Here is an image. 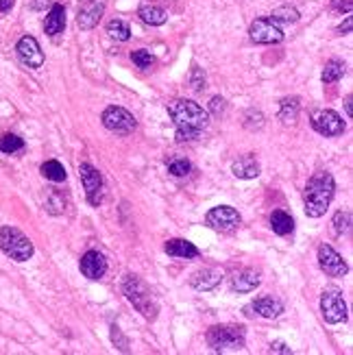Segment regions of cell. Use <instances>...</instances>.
Wrapping results in <instances>:
<instances>
[{
	"label": "cell",
	"instance_id": "6da1fadb",
	"mask_svg": "<svg viewBox=\"0 0 353 355\" xmlns=\"http://www.w3.org/2000/svg\"><path fill=\"white\" fill-rule=\"evenodd\" d=\"M336 196V181L330 172H314L310 181L306 183L304 192V209L308 218H321L330 209L332 201Z\"/></svg>",
	"mask_w": 353,
	"mask_h": 355
},
{
	"label": "cell",
	"instance_id": "7a4b0ae2",
	"mask_svg": "<svg viewBox=\"0 0 353 355\" xmlns=\"http://www.w3.org/2000/svg\"><path fill=\"white\" fill-rule=\"evenodd\" d=\"M122 295L127 297L131 306L140 312L146 321H155L159 314V303L150 290L137 275H124L122 279Z\"/></svg>",
	"mask_w": 353,
	"mask_h": 355
},
{
	"label": "cell",
	"instance_id": "3957f363",
	"mask_svg": "<svg viewBox=\"0 0 353 355\" xmlns=\"http://www.w3.org/2000/svg\"><path fill=\"white\" fill-rule=\"evenodd\" d=\"M168 116L176 124V129L183 131H196L201 133L209 124V113L194 100L187 98H176L168 105Z\"/></svg>",
	"mask_w": 353,
	"mask_h": 355
},
{
	"label": "cell",
	"instance_id": "277c9868",
	"mask_svg": "<svg viewBox=\"0 0 353 355\" xmlns=\"http://www.w3.org/2000/svg\"><path fill=\"white\" fill-rule=\"evenodd\" d=\"M205 340L212 351H236L244 349L247 332L240 325H214L207 329Z\"/></svg>",
	"mask_w": 353,
	"mask_h": 355
},
{
	"label": "cell",
	"instance_id": "5b68a950",
	"mask_svg": "<svg viewBox=\"0 0 353 355\" xmlns=\"http://www.w3.org/2000/svg\"><path fill=\"white\" fill-rule=\"evenodd\" d=\"M0 251L14 262H29L33 257V242L16 227H0Z\"/></svg>",
	"mask_w": 353,
	"mask_h": 355
},
{
	"label": "cell",
	"instance_id": "8992f818",
	"mask_svg": "<svg viewBox=\"0 0 353 355\" xmlns=\"http://www.w3.org/2000/svg\"><path fill=\"white\" fill-rule=\"evenodd\" d=\"M79 176H81V183H83V190H85L87 203H90L92 207L103 205V198H105L103 174H100L90 161H83L81 166H79Z\"/></svg>",
	"mask_w": 353,
	"mask_h": 355
},
{
	"label": "cell",
	"instance_id": "52a82bcc",
	"mask_svg": "<svg viewBox=\"0 0 353 355\" xmlns=\"http://www.w3.org/2000/svg\"><path fill=\"white\" fill-rule=\"evenodd\" d=\"M321 312L330 325H340L347 321V301L338 288H327L321 295Z\"/></svg>",
	"mask_w": 353,
	"mask_h": 355
},
{
	"label": "cell",
	"instance_id": "ba28073f",
	"mask_svg": "<svg viewBox=\"0 0 353 355\" xmlns=\"http://www.w3.org/2000/svg\"><path fill=\"white\" fill-rule=\"evenodd\" d=\"M100 120H103V126L107 131L111 133H116V135H129L135 131V118H133V113L127 111L124 107H116V105H111L103 111V116H100Z\"/></svg>",
	"mask_w": 353,
	"mask_h": 355
},
{
	"label": "cell",
	"instance_id": "9c48e42d",
	"mask_svg": "<svg viewBox=\"0 0 353 355\" xmlns=\"http://www.w3.org/2000/svg\"><path fill=\"white\" fill-rule=\"evenodd\" d=\"M310 124L312 129L325 135V137H336V135H343L345 133V120L340 118V113H336L334 109H317L312 111L310 116Z\"/></svg>",
	"mask_w": 353,
	"mask_h": 355
},
{
	"label": "cell",
	"instance_id": "30bf717a",
	"mask_svg": "<svg viewBox=\"0 0 353 355\" xmlns=\"http://www.w3.org/2000/svg\"><path fill=\"white\" fill-rule=\"evenodd\" d=\"M242 218L234 207L229 205H218V207H212L205 216V225L212 227L214 231H220V233H231L240 227Z\"/></svg>",
	"mask_w": 353,
	"mask_h": 355
},
{
	"label": "cell",
	"instance_id": "8fae6325",
	"mask_svg": "<svg viewBox=\"0 0 353 355\" xmlns=\"http://www.w3.org/2000/svg\"><path fill=\"white\" fill-rule=\"evenodd\" d=\"M249 37L255 44H280L284 42V31L280 24L273 22L271 18H258L251 22Z\"/></svg>",
	"mask_w": 353,
	"mask_h": 355
},
{
	"label": "cell",
	"instance_id": "7c38bea8",
	"mask_svg": "<svg viewBox=\"0 0 353 355\" xmlns=\"http://www.w3.org/2000/svg\"><path fill=\"white\" fill-rule=\"evenodd\" d=\"M16 53H18V59H20L27 68H31V70L42 68L44 61H46L44 50H42L40 42H37L35 37H31V35L20 37L18 44H16Z\"/></svg>",
	"mask_w": 353,
	"mask_h": 355
},
{
	"label": "cell",
	"instance_id": "4fadbf2b",
	"mask_svg": "<svg viewBox=\"0 0 353 355\" xmlns=\"http://www.w3.org/2000/svg\"><path fill=\"white\" fill-rule=\"evenodd\" d=\"M319 266H321V271L325 275H330V277H345L349 273V264L343 260V255L332 249L330 244H321L319 247Z\"/></svg>",
	"mask_w": 353,
	"mask_h": 355
},
{
	"label": "cell",
	"instance_id": "5bb4252c",
	"mask_svg": "<svg viewBox=\"0 0 353 355\" xmlns=\"http://www.w3.org/2000/svg\"><path fill=\"white\" fill-rule=\"evenodd\" d=\"M81 273L83 277L87 279H92V282H98V279H103L105 273H107V260L103 253H98V251H87L85 255L81 257Z\"/></svg>",
	"mask_w": 353,
	"mask_h": 355
},
{
	"label": "cell",
	"instance_id": "9a60e30c",
	"mask_svg": "<svg viewBox=\"0 0 353 355\" xmlns=\"http://www.w3.org/2000/svg\"><path fill=\"white\" fill-rule=\"evenodd\" d=\"M105 14V0H90L87 5L81 7L79 16H77V24L81 31H92L98 27L100 18Z\"/></svg>",
	"mask_w": 353,
	"mask_h": 355
},
{
	"label": "cell",
	"instance_id": "2e32d148",
	"mask_svg": "<svg viewBox=\"0 0 353 355\" xmlns=\"http://www.w3.org/2000/svg\"><path fill=\"white\" fill-rule=\"evenodd\" d=\"M220 282H223V273L218 268H201L190 277V286L198 290V293H209V290L220 286Z\"/></svg>",
	"mask_w": 353,
	"mask_h": 355
},
{
	"label": "cell",
	"instance_id": "e0dca14e",
	"mask_svg": "<svg viewBox=\"0 0 353 355\" xmlns=\"http://www.w3.org/2000/svg\"><path fill=\"white\" fill-rule=\"evenodd\" d=\"M260 284H262V277L253 268H242V271L234 273V277H231V290H234V293H242V295L253 293L255 288H260Z\"/></svg>",
	"mask_w": 353,
	"mask_h": 355
},
{
	"label": "cell",
	"instance_id": "ac0fdd59",
	"mask_svg": "<svg viewBox=\"0 0 353 355\" xmlns=\"http://www.w3.org/2000/svg\"><path fill=\"white\" fill-rule=\"evenodd\" d=\"M249 308L255 310L258 316H262V319H269V321L284 314V303L280 299H275V297H260V299H255L253 303H251Z\"/></svg>",
	"mask_w": 353,
	"mask_h": 355
},
{
	"label": "cell",
	"instance_id": "d6986e66",
	"mask_svg": "<svg viewBox=\"0 0 353 355\" xmlns=\"http://www.w3.org/2000/svg\"><path fill=\"white\" fill-rule=\"evenodd\" d=\"M64 29H66V9L64 5H53L46 14L44 31L48 37H57L59 33H64Z\"/></svg>",
	"mask_w": 353,
	"mask_h": 355
},
{
	"label": "cell",
	"instance_id": "ffe728a7",
	"mask_svg": "<svg viewBox=\"0 0 353 355\" xmlns=\"http://www.w3.org/2000/svg\"><path fill=\"white\" fill-rule=\"evenodd\" d=\"M231 172L238 179H255V176H260V163L253 155L238 157L231 163Z\"/></svg>",
	"mask_w": 353,
	"mask_h": 355
},
{
	"label": "cell",
	"instance_id": "44dd1931",
	"mask_svg": "<svg viewBox=\"0 0 353 355\" xmlns=\"http://www.w3.org/2000/svg\"><path fill=\"white\" fill-rule=\"evenodd\" d=\"M163 249H166V253L170 257H176V260H194V257H198V249L192 242H187V240H181V238L168 240Z\"/></svg>",
	"mask_w": 353,
	"mask_h": 355
},
{
	"label": "cell",
	"instance_id": "7402d4cb",
	"mask_svg": "<svg viewBox=\"0 0 353 355\" xmlns=\"http://www.w3.org/2000/svg\"><path fill=\"white\" fill-rule=\"evenodd\" d=\"M137 16H140V20L144 24H148V27H161V24H166V20H168V11L163 7H159V5L146 3V5L140 7Z\"/></svg>",
	"mask_w": 353,
	"mask_h": 355
},
{
	"label": "cell",
	"instance_id": "603a6c76",
	"mask_svg": "<svg viewBox=\"0 0 353 355\" xmlns=\"http://www.w3.org/2000/svg\"><path fill=\"white\" fill-rule=\"evenodd\" d=\"M271 229L277 233V236H288L295 231V218L290 216L288 211L284 209H275L271 214Z\"/></svg>",
	"mask_w": 353,
	"mask_h": 355
},
{
	"label": "cell",
	"instance_id": "cb8c5ba5",
	"mask_svg": "<svg viewBox=\"0 0 353 355\" xmlns=\"http://www.w3.org/2000/svg\"><path fill=\"white\" fill-rule=\"evenodd\" d=\"M301 111V100L297 96H286L280 103V120L282 122H295Z\"/></svg>",
	"mask_w": 353,
	"mask_h": 355
},
{
	"label": "cell",
	"instance_id": "d4e9b609",
	"mask_svg": "<svg viewBox=\"0 0 353 355\" xmlns=\"http://www.w3.org/2000/svg\"><path fill=\"white\" fill-rule=\"evenodd\" d=\"M343 77H345V63H343V61H340V59H330V61L325 63L323 77H321L325 85L338 83Z\"/></svg>",
	"mask_w": 353,
	"mask_h": 355
},
{
	"label": "cell",
	"instance_id": "484cf974",
	"mask_svg": "<svg viewBox=\"0 0 353 355\" xmlns=\"http://www.w3.org/2000/svg\"><path fill=\"white\" fill-rule=\"evenodd\" d=\"M42 174L46 176L48 181H53V183H61V181H66V168H64V163L57 161V159H48L42 163Z\"/></svg>",
	"mask_w": 353,
	"mask_h": 355
},
{
	"label": "cell",
	"instance_id": "4316f807",
	"mask_svg": "<svg viewBox=\"0 0 353 355\" xmlns=\"http://www.w3.org/2000/svg\"><path fill=\"white\" fill-rule=\"evenodd\" d=\"M107 33H109L111 40H116V42H127L131 37V29L124 20H111L107 24Z\"/></svg>",
	"mask_w": 353,
	"mask_h": 355
},
{
	"label": "cell",
	"instance_id": "83f0119b",
	"mask_svg": "<svg viewBox=\"0 0 353 355\" xmlns=\"http://www.w3.org/2000/svg\"><path fill=\"white\" fill-rule=\"evenodd\" d=\"M24 148V139L18 137L16 133H5L0 137V150H3L5 155H16Z\"/></svg>",
	"mask_w": 353,
	"mask_h": 355
},
{
	"label": "cell",
	"instance_id": "f1b7e54d",
	"mask_svg": "<svg viewBox=\"0 0 353 355\" xmlns=\"http://www.w3.org/2000/svg\"><path fill=\"white\" fill-rule=\"evenodd\" d=\"M271 20L277 22V24H293L299 20V11L295 7H290V5H282V7H277L273 9V14H271Z\"/></svg>",
	"mask_w": 353,
	"mask_h": 355
},
{
	"label": "cell",
	"instance_id": "f546056e",
	"mask_svg": "<svg viewBox=\"0 0 353 355\" xmlns=\"http://www.w3.org/2000/svg\"><path fill=\"white\" fill-rule=\"evenodd\" d=\"M166 166H168V172L172 176H187L192 170V163L187 161L185 157H170L166 161Z\"/></svg>",
	"mask_w": 353,
	"mask_h": 355
},
{
	"label": "cell",
	"instance_id": "4dcf8cb0",
	"mask_svg": "<svg viewBox=\"0 0 353 355\" xmlns=\"http://www.w3.org/2000/svg\"><path fill=\"white\" fill-rule=\"evenodd\" d=\"M351 222H353L351 211H336V216H334V220H332L334 231H336L338 236H347V233L351 231Z\"/></svg>",
	"mask_w": 353,
	"mask_h": 355
},
{
	"label": "cell",
	"instance_id": "1f68e13d",
	"mask_svg": "<svg viewBox=\"0 0 353 355\" xmlns=\"http://www.w3.org/2000/svg\"><path fill=\"white\" fill-rule=\"evenodd\" d=\"M131 61L135 63L137 68L146 70V68H150V66L155 63V57L150 55V50H146V48H137V50H133V53H131Z\"/></svg>",
	"mask_w": 353,
	"mask_h": 355
},
{
	"label": "cell",
	"instance_id": "d6a6232c",
	"mask_svg": "<svg viewBox=\"0 0 353 355\" xmlns=\"http://www.w3.org/2000/svg\"><path fill=\"white\" fill-rule=\"evenodd\" d=\"M46 207L50 214H61L64 211V196H59L57 190H50V194L46 198Z\"/></svg>",
	"mask_w": 353,
	"mask_h": 355
},
{
	"label": "cell",
	"instance_id": "836d02e7",
	"mask_svg": "<svg viewBox=\"0 0 353 355\" xmlns=\"http://www.w3.org/2000/svg\"><path fill=\"white\" fill-rule=\"evenodd\" d=\"M111 342H113V345H116L122 353L129 351V340H127V336H124V334L120 332L118 325H111Z\"/></svg>",
	"mask_w": 353,
	"mask_h": 355
},
{
	"label": "cell",
	"instance_id": "e575fe53",
	"mask_svg": "<svg viewBox=\"0 0 353 355\" xmlns=\"http://www.w3.org/2000/svg\"><path fill=\"white\" fill-rule=\"evenodd\" d=\"M190 83H192V90L194 92H203L205 90V74L201 68H194L192 70V77H190Z\"/></svg>",
	"mask_w": 353,
	"mask_h": 355
},
{
	"label": "cell",
	"instance_id": "d590c367",
	"mask_svg": "<svg viewBox=\"0 0 353 355\" xmlns=\"http://www.w3.org/2000/svg\"><path fill=\"white\" fill-rule=\"evenodd\" d=\"M225 107H227L225 98H223V96H214V98L209 100V109H207V113H214V116H220V113L225 111Z\"/></svg>",
	"mask_w": 353,
	"mask_h": 355
},
{
	"label": "cell",
	"instance_id": "8d00e7d4",
	"mask_svg": "<svg viewBox=\"0 0 353 355\" xmlns=\"http://www.w3.org/2000/svg\"><path fill=\"white\" fill-rule=\"evenodd\" d=\"M198 133L196 131H183V129H176V142L183 144V142H192V139H196Z\"/></svg>",
	"mask_w": 353,
	"mask_h": 355
},
{
	"label": "cell",
	"instance_id": "74e56055",
	"mask_svg": "<svg viewBox=\"0 0 353 355\" xmlns=\"http://www.w3.org/2000/svg\"><path fill=\"white\" fill-rule=\"evenodd\" d=\"M271 353H286V355H290L293 353V349H290L286 342H282V340H277V342H271V349H269Z\"/></svg>",
	"mask_w": 353,
	"mask_h": 355
},
{
	"label": "cell",
	"instance_id": "f35d334b",
	"mask_svg": "<svg viewBox=\"0 0 353 355\" xmlns=\"http://www.w3.org/2000/svg\"><path fill=\"white\" fill-rule=\"evenodd\" d=\"M332 7L338 9V11H345V14H349V11H351V0H332Z\"/></svg>",
	"mask_w": 353,
	"mask_h": 355
},
{
	"label": "cell",
	"instance_id": "ab89813d",
	"mask_svg": "<svg viewBox=\"0 0 353 355\" xmlns=\"http://www.w3.org/2000/svg\"><path fill=\"white\" fill-rule=\"evenodd\" d=\"M336 31H338L340 35H347V33H351V18H347V20H345V24H340V27H338Z\"/></svg>",
	"mask_w": 353,
	"mask_h": 355
},
{
	"label": "cell",
	"instance_id": "60d3db41",
	"mask_svg": "<svg viewBox=\"0 0 353 355\" xmlns=\"http://www.w3.org/2000/svg\"><path fill=\"white\" fill-rule=\"evenodd\" d=\"M16 0H0V14H7V11L14 7Z\"/></svg>",
	"mask_w": 353,
	"mask_h": 355
},
{
	"label": "cell",
	"instance_id": "b9f144b4",
	"mask_svg": "<svg viewBox=\"0 0 353 355\" xmlns=\"http://www.w3.org/2000/svg\"><path fill=\"white\" fill-rule=\"evenodd\" d=\"M50 5V0H33V9L40 11V9H46Z\"/></svg>",
	"mask_w": 353,
	"mask_h": 355
},
{
	"label": "cell",
	"instance_id": "7bdbcfd3",
	"mask_svg": "<svg viewBox=\"0 0 353 355\" xmlns=\"http://www.w3.org/2000/svg\"><path fill=\"white\" fill-rule=\"evenodd\" d=\"M146 3H153V5H159V7H166V5H174L176 0H146Z\"/></svg>",
	"mask_w": 353,
	"mask_h": 355
},
{
	"label": "cell",
	"instance_id": "ee69618b",
	"mask_svg": "<svg viewBox=\"0 0 353 355\" xmlns=\"http://www.w3.org/2000/svg\"><path fill=\"white\" fill-rule=\"evenodd\" d=\"M345 109H347V118H351V116H353V107H351V96H347V98H345Z\"/></svg>",
	"mask_w": 353,
	"mask_h": 355
}]
</instances>
